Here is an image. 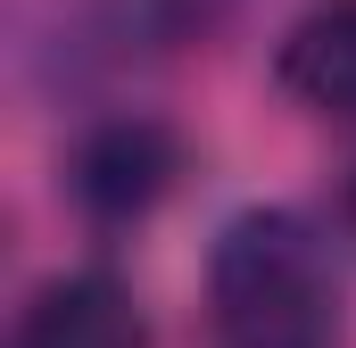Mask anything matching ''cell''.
I'll use <instances>...</instances> for the list:
<instances>
[{
    "label": "cell",
    "instance_id": "obj_1",
    "mask_svg": "<svg viewBox=\"0 0 356 348\" xmlns=\"http://www.w3.org/2000/svg\"><path fill=\"white\" fill-rule=\"evenodd\" d=\"M207 324L216 348H340V274L307 216L241 207L207 249Z\"/></svg>",
    "mask_w": 356,
    "mask_h": 348
},
{
    "label": "cell",
    "instance_id": "obj_2",
    "mask_svg": "<svg viewBox=\"0 0 356 348\" xmlns=\"http://www.w3.org/2000/svg\"><path fill=\"white\" fill-rule=\"evenodd\" d=\"M182 174V141L158 116H108L75 141V199L99 224H133L149 216Z\"/></svg>",
    "mask_w": 356,
    "mask_h": 348
},
{
    "label": "cell",
    "instance_id": "obj_3",
    "mask_svg": "<svg viewBox=\"0 0 356 348\" xmlns=\"http://www.w3.org/2000/svg\"><path fill=\"white\" fill-rule=\"evenodd\" d=\"M8 348H149V324H141V307L116 274L83 265V274H58V282L33 290Z\"/></svg>",
    "mask_w": 356,
    "mask_h": 348
},
{
    "label": "cell",
    "instance_id": "obj_4",
    "mask_svg": "<svg viewBox=\"0 0 356 348\" xmlns=\"http://www.w3.org/2000/svg\"><path fill=\"white\" fill-rule=\"evenodd\" d=\"M273 75L290 100L323 108V116H356V0H315L290 33Z\"/></svg>",
    "mask_w": 356,
    "mask_h": 348
},
{
    "label": "cell",
    "instance_id": "obj_5",
    "mask_svg": "<svg viewBox=\"0 0 356 348\" xmlns=\"http://www.w3.org/2000/svg\"><path fill=\"white\" fill-rule=\"evenodd\" d=\"M348 216H356V166H348Z\"/></svg>",
    "mask_w": 356,
    "mask_h": 348
}]
</instances>
